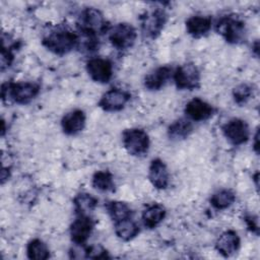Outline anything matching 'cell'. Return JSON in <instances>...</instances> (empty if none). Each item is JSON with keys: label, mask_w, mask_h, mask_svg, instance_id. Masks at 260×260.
Wrapping results in <instances>:
<instances>
[{"label": "cell", "mask_w": 260, "mask_h": 260, "mask_svg": "<svg viewBox=\"0 0 260 260\" xmlns=\"http://www.w3.org/2000/svg\"><path fill=\"white\" fill-rule=\"evenodd\" d=\"M43 45L56 55H65L78 46V35L67 27L56 26L46 32Z\"/></svg>", "instance_id": "obj_1"}, {"label": "cell", "mask_w": 260, "mask_h": 260, "mask_svg": "<svg viewBox=\"0 0 260 260\" xmlns=\"http://www.w3.org/2000/svg\"><path fill=\"white\" fill-rule=\"evenodd\" d=\"M40 91V86L35 82H6L2 84V100H11L18 105H25L31 102Z\"/></svg>", "instance_id": "obj_2"}, {"label": "cell", "mask_w": 260, "mask_h": 260, "mask_svg": "<svg viewBox=\"0 0 260 260\" xmlns=\"http://www.w3.org/2000/svg\"><path fill=\"white\" fill-rule=\"evenodd\" d=\"M110 25L104 14L94 7H86L80 13L78 19V30L80 34L99 37L108 32Z\"/></svg>", "instance_id": "obj_3"}, {"label": "cell", "mask_w": 260, "mask_h": 260, "mask_svg": "<svg viewBox=\"0 0 260 260\" xmlns=\"http://www.w3.org/2000/svg\"><path fill=\"white\" fill-rule=\"evenodd\" d=\"M122 141L126 151L133 156H144L149 150V136L143 129H126L122 134Z\"/></svg>", "instance_id": "obj_4"}, {"label": "cell", "mask_w": 260, "mask_h": 260, "mask_svg": "<svg viewBox=\"0 0 260 260\" xmlns=\"http://www.w3.org/2000/svg\"><path fill=\"white\" fill-rule=\"evenodd\" d=\"M108 35L111 44L117 50H127L131 48L137 38L136 29L126 22H119L110 26Z\"/></svg>", "instance_id": "obj_5"}, {"label": "cell", "mask_w": 260, "mask_h": 260, "mask_svg": "<svg viewBox=\"0 0 260 260\" xmlns=\"http://www.w3.org/2000/svg\"><path fill=\"white\" fill-rule=\"evenodd\" d=\"M216 29L230 44H239L245 39V23L236 16H224L216 24Z\"/></svg>", "instance_id": "obj_6"}, {"label": "cell", "mask_w": 260, "mask_h": 260, "mask_svg": "<svg viewBox=\"0 0 260 260\" xmlns=\"http://www.w3.org/2000/svg\"><path fill=\"white\" fill-rule=\"evenodd\" d=\"M177 88L193 90L200 86V71L194 63H184L173 73Z\"/></svg>", "instance_id": "obj_7"}, {"label": "cell", "mask_w": 260, "mask_h": 260, "mask_svg": "<svg viewBox=\"0 0 260 260\" xmlns=\"http://www.w3.org/2000/svg\"><path fill=\"white\" fill-rule=\"evenodd\" d=\"M167 22V13L164 9L155 8L145 11L140 16V26L142 34L150 39H155L162 30Z\"/></svg>", "instance_id": "obj_8"}, {"label": "cell", "mask_w": 260, "mask_h": 260, "mask_svg": "<svg viewBox=\"0 0 260 260\" xmlns=\"http://www.w3.org/2000/svg\"><path fill=\"white\" fill-rule=\"evenodd\" d=\"M221 131L226 140L235 146L246 143L250 138V128L246 121L233 118L221 126Z\"/></svg>", "instance_id": "obj_9"}, {"label": "cell", "mask_w": 260, "mask_h": 260, "mask_svg": "<svg viewBox=\"0 0 260 260\" xmlns=\"http://www.w3.org/2000/svg\"><path fill=\"white\" fill-rule=\"evenodd\" d=\"M94 228V221L87 214H76L75 219L70 224L69 233L75 245H85Z\"/></svg>", "instance_id": "obj_10"}, {"label": "cell", "mask_w": 260, "mask_h": 260, "mask_svg": "<svg viewBox=\"0 0 260 260\" xmlns=\"http://www.w3.org/2000/svg\"><path fill=\"white\" fill-rule=\"evenodd\" d=\"M85 67L89 77L95 82L107 83L113 76V64L109 59L102 57L90 58Z\"/></svg>", "instance_id": "obj_11"}, {"label": "cell", "mask_w": 260, "mask_h": 260, "mask_svg": "<svg viewBox=\"0 0 260 260\" xmlns=\"http://www.w3.org/2000/svg\"><path fill=\"white\" fill-rule=\"evenodd\" d=\"M131 94L121 88H111L107 90L99 101V107L106 112H118L124 109L130 101Z\"/></svg>", "instance_id": "obj_12"}, {"label": "cell", "mask_w": 260, "mask_h": 260, "mask_svg": "<svg viewBox=\"0 0 260 260\" xmlns=\"http://www.w3.org/2000/svg\"><path fill=\"white\" fill-rule=\"evenodd\" d=\"M184 112L189 120L202 122L212 117L214 114V108L207 102L199 98H194L186 104Z\"/></svg>", "instance_id": "obj_13"}, {"label": "cell", "mask_w": 260, "mask_h": 260, "mask_svg": "<svg viewBox=\"0 0 260 260\" xmlns=\"http://www.w3.org/2000/svg\"><path fill=\"white\" fill-rule=\"evenodd\" d=\"M148 179L155 189L164 190L169 186V170L167 165L160 158H153L150 161L148 169Z\"/></svg>", "instance_id": "obj_14"}, {"label": "cell", "mask_w": 260, "mask_h": 260, "mask_svg": "<svg viewBox=\"0 0 260 260\" xmlns=\"http://www.w3.org/2000/svg\"><path fill=\"white\" fill-rule=\"evenodd\" d=\"M86 116L82 110L76 109L65 114L61 120V127L65 134L76 135L80 133L85 126Z\"/></svg>", "instance_id": "obj_15"}, {"label": "cell", "mask_w": 260, "mask_h": 260, "mask_svg": "<svg viewBox=\"0 0 260 260\" xmlns=\"http://www.w3.org/2000/svg\"><path fill=\"white\" fill-rule=\"evenodd\" d=\"M241 240L237 232L228 230L220 234L215 242L216 251L223 257H229L235 254L240 248Z\"/></svg>", "instance_id": "obj_16"}, {"label": "cell", "mask_w": 260, "mask_h": 260, "mask_svg": "<svg viewBox=\"0 0 260 260\" xmlns=\"http://www.w3.org/2000/svg\"><path fill=\"white\" fill-rule=\"evenodd\" d=\"M172 68L169 66H159L144 77V86L148 90H159L171 78Z\"/></svg>", "instance_id": "obj_17"}, {"label": "cell", "mask_w": 260, "mask_h": 260, "mask_svg": "<svg viewBox=\"0 0 260 260\" xmlns=\"http://www.w3.org/2000/svg\"><path fill=\"white\" fill-rule=\"evenodd\" d=\"M211 18L204 15H193L186 20L187 32L196 39L207 35L211 29Z\"/></svg>", "instance_id": "obj_18"}, {"label": "cell", "mask_w": 260, "mask_h": 260, "mask_svg": "<svg viewBox=\"0 0 260 260\" xmlns=\"http://www.w3.org/2000/svg\"><path fill=\"white\" fill-rule=\"evenodd\" d=\"M166 214H167V210L161 204H158V203L149 204L142 211L141 219H142L143 225L147 229H154L165 219Z\"/></svg>", "instance_id": "obj_19"}, {"label": "cell", "mask_w": 260, "mask_h": 260, "mask_svg": "<svg viewBox=\"0 0 260 260\" xmlns=\"http://www.w3.org/2000/svg\"><path fill=\"white\" fill-rule=\"evenodd\" d=\"M114 230L116 236L122 241H131L138 236L140 228L138 223L131 217L114 222Z\"/></svg>", "instance_id": "obj_20"}, {"label": "cell", "mask_w": 260, "mask_h": 260, "mask_svg": "<svg viewBox=\"0 0 260 260\" xmlns=\"http://www.w3.org/2000/svg\"><path fill=\"white\" fill-rule=\"evenodd\" d=\"M193 131V124L188 118H180L174 121L168 128V135L172 140H183L189 137Z\"/></svg>", "instance_id": "obj_21"}, {"label": "cell", "mask_w": 260, "mask_h": 260, "mask_svg": "<svg viewBox=\"0 0 260 260\" xmlns=\"http://www.w3.org/2000/svg\"><path fill=\"white\" fill-rule=\"evenodd\" d=\"M74 209L76 214H87L89 215L90 212L94 210L98 205V199L86 192L78 193L73 199Z\"/></svg>", "instance_id": "obj_22"}, {"label": "cell", "mask_w": 260, "mask_h": 260, "mask_svg": "<svg viewBox=\"0 0 260 260\" xmlns=\"http://www.w3.org/2000/svg\"><path fill=\"white\" fill-rule=\"evenodd\" d=\"M236 200V194L231 189H220L214 192L210 197V204L216 210L229 208Z\"/></svg>", "instance_id": "obj_23"}, {"label": "cell", "mask_w": 260, "mask_h": 260, "mask_svg": "<svg viewBox=\"0 0 260 260\" xmlns=\"http://www.w3.org/2000/svg\"><path fill=\"white\" fill-rule=\"evenodd\" d=\"M106 209L114 222L131 217V214H132V210L130 206L127 203L123 201H118V200L109 201L106 204Z\"/></svg>", "instance_id": "obj_24"}, {"label": "cell", "mask_w": 260, "mask_h": 260, "mask_svg": "<svg viewBox=\"0 0 260 260\" xmlns=\"http://www.w3.org/2000/svg\"><path fill=\"white\" fill-rule=\"evenodd\" d=\"M26 255L31 260H46L50 257V250L42 240L32 239L27 243Z\"/></svg>", "instance_id": "obj_25"}, {"label": "cell", "mask_w": 260, "mask_h": 260, "mask_svg": "<svg viewBox=\"0 0 260 260\" xmlns=\"http://www.w3.org/2000/svg\"><path fill=\"white\" fill-rule=\"evenodd\" d=\"M93 188L102 192H111L115 189V182L112 173L109 171H98L91 180Z\"/></svg>", "instance_id": "obj_26"}, {"label": "cell", "mask_w": 260, "mask_h": 260, "mask_svg": "<svg viewBox=\"0 0 260 260\" xmlns=\"http://www.w3.org/2000/svg\"><path fill=\"white\" fill-rule=\"evenodd\" d=\"M253 85L250 83H240L233 89V98L238 105L246 104L253 95Z\"/></svg>", "instance_id": "obj_27"}, {"label": "cell", "mask_w": 260, "mask_h": 260, "mask_svg": "<svg viewBox=\"0 0 260 260\" xmlns=\"http://www.w3.org/2000/svg\"><path fill=\"white\" fill-rule=\"evenodd\" d=\"M86 258H93V259H102V258H110L108 252L101 246H91L87 247L86 251Z\"/></svg>", "instance_id": "obj_28"}, {"label": "cell", "mask_w": 260, "mask_h": 260, "mask_svg": "<svg viewBox=\"0 0 260 260\" xmlns=\"http://www.w3.org/2000/svg\"><path fill=\"white\" fill-rule=\"evenodd\" d=\"M13 59V55L11 54V51L9 49H5L2 47L1 51V70L3 71L6 67H8Z\"/></svg>", "instance_id": "obj_29"}, {"label": "cell", "mask_w": 260, "mask_h": 260, "mask_svg": "<svg viewBox=\"0 0 260 260\" xmlns=\"http://www.w3.org/2000/svg\"><path fill=\"white\" fill-rule=\"evenodd\" d=\"M245 221L247 223V226L249 228V230L258 235L259 234V225H258V217L255 215H247L245 217Z\"/></svg>", "instance_id": "obj_30"}, {"label": "cell", "mask_w": 260, "mask_h": 260, "mask_svg": "<svg viewBox=\"0 0 260 260\" xmlns=\"http://www.w3.org/2000/svg\"><path fill=\"white\" fill-rule=\"evenodd\" d=\"M254 150L258 154L259 153V130L257 129L255 136H254Z\"/></svg>", "instance_id": "obj_31"}, {"label": "cell", "mask_w": 260, "mask_h": 260, "mask_svg": "<svg viewBox=\"0 0 260 260\" xmlns=\"http://www.w3.org/2000/svg\"><path fill=\"white\" fill-rule=\"evenodd\" d=\"M258 176H259V173L257 172L256 174H255V177H254V180H255V184H256V187L258 188Z\"/></svg>", "instance_id": "obj_32"}]
</instances>
